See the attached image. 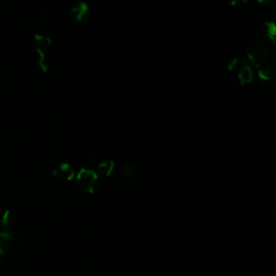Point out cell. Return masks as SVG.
I'll return each instance as SVG.
<instances>
[{
    "instance_id": "ba28073f",
    "label": "cell",
    "mask_w": 276,
    "mask_h": 276,
    "mask_svg": "<svg viewBox=\"0 0 276 276\" xmlns=\"http://www.w3.org/2000/svg\"><path fill=\"white\" fill-rule=\"evenodd\" d=\"M15 222V216L12 211H6L1 217V226L4 230H10Z\"/></svg>"
},
{
    "instance_id": "30bf717a",
    "label": "cell",
    "mask_w": 276,
    "mask_h": 276,
    "mask_svg": "<svg viewBox=\"0 0 276 276\" xmlns=\"http://www.w3.org/2000/svg\"><path fill=\"white\" fill-rule=\"evenodd\" d=\"M113 170V163L112 162H104L97 165V174L101 176H108L110 175Z\"/></svg>"
},
{
    "instance_id": "3957f363",
    "label": "cell",
    "mask_w": 276,
    "mask_h": 276,
    "mask_svg": "<svg viewBox=\"0 0 276 276\" xmlns=\"http://www.w3.org/2000/svg\"><path fill=\"white\" fill-rule=\"evenodd\" d=\"M15 244V237L11 232L4 231L0 232V257L6 256V255L12 251Z\"/></svg>"
},
{
    "instance_id": "8fae6325",
    "label": "cell",
    "mask_w": 276,
    "mask_h": 276,
    "mask_svg": "<svg viewBox=\"0 0 276 276\" xmlns=\"http://www.w3.org/2000/svg\"><path fill=\"white\" fill-rule=\"evenodd\" d=\"M137 171V166L132 162H128L127 164L123 165L122 168V175L127 178H131Z\"/></svg>"
},
{
    "instance_id": "2e32d148",
    "label": "cell",
    "mask_w": 276,
    "mask_h": 276,
    "mask_svg": "<svg viewBox=\"0 0 276 276\" xmlns=\"http://www.w3.org/2000/svg\"><path fill=\"white\" fill-rule=\"evenodd\" d=\"M1 259H2V258H1V257H0V261H1Z\"/></svg>"
},
{
    "instance_id": "8992f818",
    "label": "cell",
    "mask_w": 276,
    "mask_h": 276,
    "mask_svg": "<svg viewBox=\"0 0 276 276\" xmlns=\"http://www.w3.org/2000/svg\"><path fill=\"white\" fill-rule=\"evenodd\" d=\"M72 13H74L77 21H80V22H85V21H87L88 10H87V6L85 2L81 1L78 2L74 10H72Z\"/></svg>"
},
{
    "instance_id": "5b68a950",
    "label": "cell",
    "mask_w": 276,
    "mask_h": 276,
    "mask_svg": "<svg viewBox=\"0 0 276 276\" xmlns=\"http://www.w3.org/2000/svg\"><path fill=\"white\" fill-rule=\"evenodd\" d=\"M34 44L36 50H37L41 55H44L50 49L51 41L49 38L43 37V36H37V37L35 38Z\"/></svg>"
},
{
    "instance_id": "7c38bea8",
    "label": "cell",
    "mask_w": 276,
    "mask_h": 276,
    "mask_svg": "<svg viewBox=\"0 0 276 276\" xmlns=\"http://www.w3.org/2000/svg\"><path fill=\"white\" fill-rule=\"evenodd\" d=\"M263 32L267 35V37L272 39L274 38V35H275V26L273 23H268L264 25V28H263Z\"/></svg>"
},
{
    "instance_id": "9c48e42d",
    "label": "cell",
    "mask_w": 276,
    "mask_h": 276,
    "mask_svg": "<svg viewBox=\"0 0 276 276\" xmlns=\"http://www.w3.org/2000/svg\"><path fill=\"white\" fill-rule=\"evenodd\" d=\"M259 78L261 83H270L273 81V71L271 70L269 67H263V68L259 71Z\"/></svg>"
},
{
    "instance_id": "7a4b0ae2",
    "label": "cell",
    "mask_w": 276,
    "mask_h": 276,
    "mask_svg": "<svg viewBox=\"0 0 276 276\" xmlns=\"http://www.w3.org/2000/svg\"><path fill=\"white\" fill-rule=\"evenodd\" d=\"M97 175L94 171L82 170L78 175V187L85 192H93L96 189Z\"/></svg>"
},
{
    "instance_id": "6da1fadb",
    "label": "cell",
    "mask_w": 276,
    "mask_h": 276,
    "mask_svg": "<svg viewBox=\"0 0 276 276\" xmlns=\"http://www.w3.org/2000/svg\"><path fill=\"white\" fill-rule=\"evenodd\" d=\"M248 57L256 66L268 67L273 61V53L262 41H255L248 48Z\"/></svg>"
},
{
    "instance_id": "5bb4252c",
    "label": "cell",
    "mask_w": 276,
    "mask_h": 276,
    "mask_svg": "<svg viewBox=\"0 0 276 276\" xmlns=\"http://www.w3.org/2000/svg\"><path fill=\"white\" fill-rule=\"evenodd\" d=\"M258 1L268 9H272L275 6V0H258Z\"/></svg>"
},
{
    "instance_id": "52a82bcc",
    "label": "cell",
    "mask_w": 276,
    "mask_h": 276,
    "mask_svg": "<svg viewBox=\"0 0 276 276\" xmlns=\"http://www.w3.org/2000/svg\"><path fill=\"white\" fill-rule=\"evenodd\" d=\"M253 70L248 65H244L241 67L238 72V79L242 83H251L253 81Z\"/></svg>"
},
{
    "instance_id": "9a60e30c",
    "label": "cell",
    "mask_w": 276,
    "mask_h": 276,
    "mask_svg": "<svg viewBox=\"0 0 276 276\" xmlns=\"http://www.w3.org/2000/svg\"><path fill=\"white\" fill-rule=\"evenodd\" d=\"M247 0H232V3L234 6H237V4H243V3H246Z\"/></svg>"
},
{
    "instance_id": "4fadbf2b",
    "label": "cell",
    "mask_w": 276,
    "mask_h": 276,
    "mask_svg": "<svg viewBox=\"0 0 276 276\" xmlns=\"http://www.w3.org/2000/svg\"><path fill=\"white\" fill-rule=\"evenodd\" d=\"M38 21L41 25L46 26L50 24V21H51V15L48 12H42L39 14L38 17Z\"/></svg>"
},
{
    "instance_id": "277c9868",
    "label": "cell",
    "mask_w": 276,
    "mask_h": 276,
    "mask_svg": "<svg viewBox=\"0 0 276 276\" xmlns=\"http://www.w3.org/2000/svg\"><path fill=\"white\" fill-rule=\"evenodd\" d=\"M74 174V169L69 164H61L53 170V176L59 180H70Z\"/></svg>"
}]
</instances>
